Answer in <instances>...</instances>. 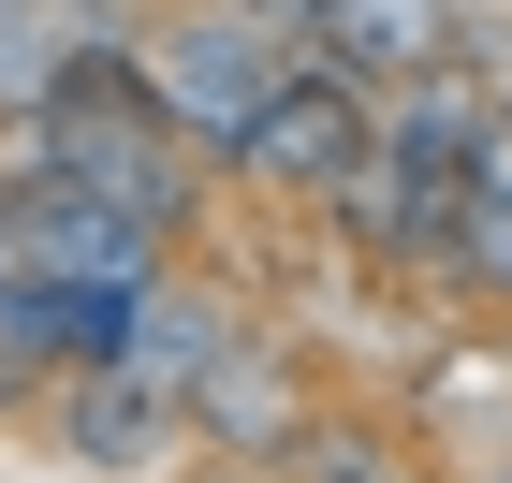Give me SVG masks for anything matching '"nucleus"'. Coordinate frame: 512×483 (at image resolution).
I'll use <instances>...</instances> for the list:
<instances>
[{"mask_svg":"<svg viewBox=\"0 0 512 483\" xmlns=\"http://www.w3.org/2000/svg\"><path fill=\"white\" fill-rule=\"evenodd\" d=\"M264 88H278V15H249V0H191V15L147 44V103L191 118L205 147H235V132L264 118Z\"/></svg>","mask_w":512,"mask_h":483,"instance_id":"obj_1","label":"nucleus"},{"mask_svg":"<svg viewBox=\"0 0 512 483\" xmlns=\"http://www.w3.org/2000/svg\"><path fill=\"white\" fill-rule=\"evenodd\" d=\"M366 147H381V118H366V74H337V59L278 74V88H264V118L235 132V161H249V176H278V191H337Z\"/></svg>","mask_w":512,"mask_h":483,"instance_id":"obj_2","label":"nucleus"},{"mask_svg":"<svg viewBox=\"0 0 512 483\" xmlns=\"http://www.w3.org/2000/svg\"><path fill=\"white\" fill-rule=\"evenodd\" d=\"M308 30H322V59L337 74H439V44H454V15L439 0H308Z\"/></svg>","mask_w":512,"mask_h":483,"instance_id":"obj_3","label":"nucleus"},{"mask_svg":"<svg viewBox=\"0 0 512 483\" xmlns=\"http://www.w3.org/2000/svg\"><path fill=\"white\" fill-rule=\"evenodd\" d=\"M161 425H176V396H147V366L118 352V381H103V396L74 410V454H103V469H118V454H147Z\"/></svg>","mask_w":512,"mask_h":483,"instance_id":"obj_4","label":"nucleus"},{"mask_svg":"<svg viewBox=\"0 0 512 483\" xmlns=\"http://www.w3.org/2000/svg\"><path fill=\"white\" fill-rule=\"evenodd\" d=\"M469 293H512V191H483L469 176V205H454V249H439Z\"/></svg>","mask_w":512,"mask_h":483,"instance_id":"obj_5","label":"nucleus"}]
</instances>
